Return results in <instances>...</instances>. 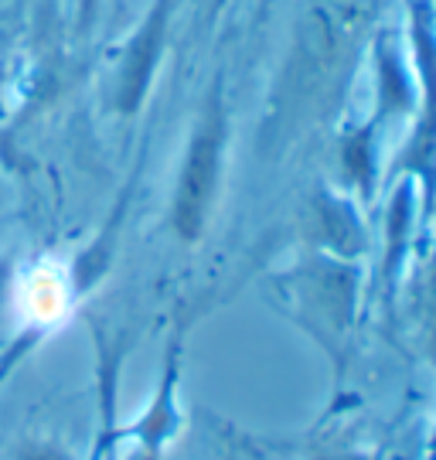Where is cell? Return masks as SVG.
Wrapping results in <instances>:
<instances>
[{
	"label": "cell",
	"instance_id": "obj_3",
	"mask_svg": "<svg viewBox=\"0 0 436 460\" xmlns=\"http://www.w3.org/2000/svg\"><path fill=\"white\" fill-rule=\"evenodd\" d=\"M413 31H416V51H420V68L423 79H426V119L420 123V137L409 150L413 167L420 171L430 191L436 184V41L430 34V11L416 7V21H413Z\"/></svg>",
	"mask_w": 436,
	"mask_h": 460
},
{
	"label": "cell",
	"instance_id": "obj_2",
	"mask_svg": "<svg viewBox=\"0 0 436 460\" xmlns=\"http://www.w3.org/2000/svg\"><path fill=\"white\" fill-rule=\"evenodd\" d=\"M171 11H174V0H154L144 17V24L127 41L123 62H120V75H116V106H120V113L129 116L140 110L147 89H150V79L157 72V62H161L164 55Z\"/></svg>",
	"mask_w": 436,
	"mask_h": 460
},
{
	"label": "cell",
	"instance_id": "obj_6",
	"mask_svg": "<svg viewBox=\"0 0 436 460\" xmlns=\"http://www.w3.org/2000/svg\"><path fill=\"white\" fill-rule=\"evenodd\" d=\"M317 460H365L361 454H324V457Z\"/></svg>",
	"mask_w": 436,
	"mask_h": 460
},
{
	"label": "cell",
	"instance_id": "obj_5",
	"mask_svg": "<svg viewBox=\"0 0 436 460\" xmlns=\"http://www.w3.org/2000/svg\"><path fill=\"white\" fill-rule=\"evenodd\" d=\"M76 4H79V31L85 34L89 31V24H93V17H96L99 0H76Z\"/></svg>",
	"mask_w": 436,
	"mask_h": 460
},
{
	"label": "cell",
	"instance_id": "obj_4",
	"mask_svg": "<svg viewBox=\"0 0 436 460\" xmlns=\"http://www.w3.org/2000/svg\"><path fill=\"white\" fill-rule=\"evenodd\" d=\"M321 222H324L327 243L338 249V252H355V249L361 246V232H358V222L348 205H341V201H324Z\"/></svg>",
	"mask_w": 436,
	"mask_h": 460
},
{
	"label": "cell",
	"instance_id": "obj_1",
	"mask_svg": "<svg viewBox=\"0 0 436 460\" xmlns=\"http://www.w3.org/2000/svg\"><path fill=\"white\" fill-rule=\"evenodd\" d=\"M228 144V113L222 102V79L211 85L205 96V106L198 113V123L191 130L184 161H181L174 205H171V226L181 243H198L209 226L211 205L222 181V161Z\"/></svg>",
	"mask_w": 436,
	"mask_h": 460
}]
</instances>
